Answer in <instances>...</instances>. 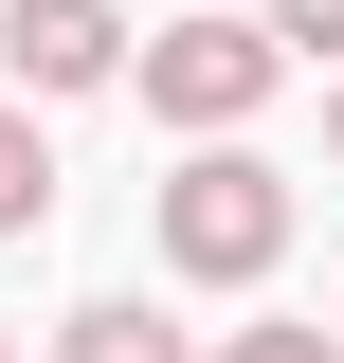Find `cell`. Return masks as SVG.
I'll return each mask as SVG.
<instances>
[{
	"label": "cell",
	"mask_w": 344,
	"mask_h": 363,
	"mask_svg": "<svg viewBox=\"0 0 344 363\" xmlns=\"http://www.w3.org/2000/svg\"><path fill=\"white\" fill-rule=\"evenodd\" d=\"M0 73H18V109L37 91H109L127 73V18L109 0H0Z\"/></svg>",
	"instance_id": "3"
},
{
	"label": "cell",
	"mask_w": 344,
	"mask_h": 363,
	"mask_svg": "<svg viewBox=\"0 0 344 363\" xmlns=\"http://www.w3.org/2000/svg\"><path fill=\"white\" fill-rule=\"evenodd\" d=\"M0 363H18V345H0Z\"/></svg>",
	"instance_id": "10"
},
{
	"label": "cell",
	"mask_w": 344,
	"mask_h": 363,
	"mask_svg": "<svg viewBox=\"0 0 344 363\" xmlns=\"http://www.w3.org/2000/svg\"><path fill=\"white\" fill-rule=\"evenodd\" d=\"M127 73H145V109H164L181 145H236L272 109V73H290V55L254 37V18H164V37H127Z\"/></svg>",
	"instance_id": "2"
},
{
	"label": "cell",
	"mask_w": 344,
	"mask_h": 363,
	"mask_svg": "<svg viewBox=\"0 0 344 363\" xmlns=\"http://www.w3.org/2000/svg\"><path fill=\"white\" fill-rule=\"evenodd\" d=\"M55 218V145H37V109L0 91V236H37Z\"/></svg>",
	"instance_id": "4"
},
{
	"label": "cell",
	"mask_w": 344,
	"mask_h": 363,
	"mask_svg": "<svg viewBox=\"0 0 344 363\" xmlns=\"http://www.w3.org/2000/svg\"><path fill=\"white\" fill-rule=\"evenodd\" d=\"M217 363H344V345H326V327H236Z\"/></svg>",
	"instance_id": "7"
},
{
	"label": "cell",
	"mask_w": 344,
	"mask_h": 363,
	"mask_svg": "<svg viewBox=\"0 0 344 363\" xmlns=\"http://www.w3.org/2000/svg\"><path fill=\"white\" fill-rule=\"evenodd\" d=\"M326 345H344V327H326Z\"/></svg>",
	"instance_id": "9"
},
{
	"label": "cell",
	"mask_w": 344,
	"mask_h": 363,
	"mask_svg": "<svg viewBox=\"0 0 344 363\" xmlns=\"http://www.w3.org/2000/svg\"><path fill=\"white\" fill-rule=\"evenodd\" d=\"M254 37H272V55H344V0H272Z\"/></svg>",
	"instance_id": "6"
},
{
	"label": "cell",
	"mask_w": 344,
	"mask_h": 363,
	"mask_svg": "<svg viewBox=\"0 0 344 363\" xmlns=\"http://www.w3.org/2000/svg\"><path fill=\"white\" fill-rule=\"evenodd\" d=\"M326 145H344V91H326Z\"/></svg>",
	"instance_id": "8"
},
{
	"label": "cell",
	"mask_w": 344,
	"mask_h": 363,
	"mask_svg": "<svg viewBox=\"0 0 344 363\" xmlns=\"http://www.w3.org/2000/svg\"><path fill=\"white\" fill-rule=\"evenodd\" d=\"M164 255L200 272V291H254V272L290 255V164H254V145H200V164L164 182Z\"/></svg>",
	"instance_id": "1"
},
{
	"label": "cell",
	"mask_w": 344,
	"mask_h": 363,
	"mask_svg": "<svg viewBox=\"0 0 344 363\" xmlns=\"http://www.w3.org/2000/svg\"><path fill=\"white\" fill-rule=\"evenodd\" d=\"M55 363H181V327H164V309H73Z\"/></svg>",
	"instance_id": "5"
}]
</instances>
